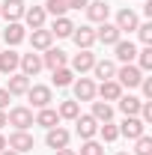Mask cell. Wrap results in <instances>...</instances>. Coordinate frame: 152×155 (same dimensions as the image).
<instances>
[{"label": "cell", "instance_id": "obj_23", "mask_svg": "<svg viewBox=\"0 0 152 155\" xmlns=\"http://www.w3.org/2000/svg\"><path fill=\"white\" fill-rule=\"evenodd\" d=\"M137 24L140 21H137V15H134L131 9H119V15H116V27L119 30H128L131 33V30H137Z\"/></svg>", "mask_w": 152, "mask_h": 155}, {"label": "cell", "instance_id": "obj_1", "mask_svg": "<svg viewBox=\"0 0 152 155\" xmlns=\"http://www.w3.org/2000/svg\"><path fill=\"white\" fill-rule=\"evenodd\" d=\"M6 125H15V131H27V128L33 125V110H30V107H24V104L12 107L9 116H6Z\"/></svg>", "mask_w": 152, "mask_h": 155}, {"label": "cell", "instance_id": "obj_15", "mask_svg": "<svg viewBox=\"0 0 152 155\" xmlns=\"http://www.w3.org/2000/svg\"><path fill=\"white\" fill-rule=\"evenodd\" d=\"M27 90H30V78L27 75H9V87H6V93H9V96H24V93H27Z\"/></svg>", "mask_w": 152, "mask_h": 155}, {"label": "cell", "instance_id": "obj_29", "mask_svg": "<svg viewBox=\"0 0 152 155\" xmlns=\"http://www.w3.org/2000/svg\"><path fill=\"white\" fill-rule=\"evenodd\" d=\"M98 134H101L104 143H114L116 137H119V128H116L114 122H101V125H98Z\"/></svg>", "mask_w": 152, "mask_h": 155}, {"label": "cell", "instance_id": "obj_22", "mask_svg": "<svg viewBox=\"0 0 152 155\" xmlns=\"http://www.w3.org/2000/svg\"><path fill=\"white\" fill-rule=\"evenodd\" d=\"M45 9L42 6H33V9H24V21H27V27H33V30H39V27H45Z\"/></svg>", "mask_w": 152, "mask_h": 155}, {"label": "cell", "instance_id": "obj_42", "mask_svg": "<svg viewBox=\"0 0 152 155\" xmlns=\"http://www.w3.org/2000/svg\"><path fill=\"white\" fill-rule=\"evenodd\" d=\"M3 149H6V137L0 134V152H3Z\"/></svg>", "mask_w": 152, "mask_h": 155}, {"label": "cell", "instance_id": "obj_18", "mask_svg": "<svg viewBox=\"0 0 152 155\" xmlns=\"http://www.w3.org/2000/svg\"><path fill=\"white\" fill-rule=\"evenodd\" d=\"M93 96H95V84L90 81V78L75 81V98L78 101H93Z\"/></svg>", "mask_w": 152, "mask_h": 155}, {"label": "cell", "instance_id": "obj_9", "mask_svg": "<svg viewBox=\"0 0 152 155\" xmlns=\"http://www.w3.org/2000/svg\"><path fill=\"white\" fill-rule=\"evenodd\" d=\"M75 125H78V134L84 137V140H93L95 131H98V122L93 119V114L90 116H75Z\"/></svg>", "mask_w": 152, "mask_h": 155}, {"label": "cell", "instance_id": "obj_11", "mask_svg": "<svg viewBox=\"0 0 152 155\" xmlns=\"http://www.w3.org/2000/svg\"><path fill=\"white\" fill-rule=\"evenodd\" d=\"M95 93H98V96L104 98V101H116V98L122 96V87H119V84H116L114 78H111V81H101V84L95 87Z\"/></svg>", "mask_w": 152, "mask_h": 155}, {"label": "cell", "instance_id": "obj_4", "mask_svg": "<svg viewBox=\"0 0 152 155\" xmlns=\"http://www.w3.org/2000/svg\"><path fill=\"white\" fill-rule=\"evenodd\" d=\"M6 146H9V149H15V152H30V149H33V134H30V131H12V134H9V140H6Z\"/></svg>", "mask_w": 152, "mask_h": 155}, {"label": "cell", "instance_id": "obj_10", "mask_svg": "<svg viewBox=\"0 0 152 155\" xmlns=\"http://www.w3.org/2000/svg\"><path fill=\"white\" fill-rule=\"evenodd\" d=\"M45 143H48L51 149H66V146H69V131H66V128H60V125H54V128H48Z\"/></svg>", "mask_w": 152, "mask_h": 155}, {"label": "cell", "instance_id": "obj_43", "mask_svg": "<svg viewBox=\"0 0 152 155\" xmlns=\"http://www.w3.org/2000/svg\"><path fill=\"white\" fill-rule=\"evenodd\" d=\"M3 125H6V114L0 110V128H3Z\"/></svg>", "mask_w": 152, "mask_h": 155}, {"label": "cell", "instance_id": "obj_3", "mask_svg": "<svg viewBox=\"0 0 152 155\" xmlns=\"http://www.w3.org/2000/svg\"><path fill=\"white\" fill-rule=\"evenodd\" d=\"M119 134L128 137V140H137V137L146 134V122H143L140 116H125V122L119 125Z\"/></svg>", "mask_w": 152, "mask_h": 155}, {"label": "cell", "instance_id": "obj_12", "mask_svg": "<svg viewBox=\"0 0 152 155\" xmlns=\"http://www.w3.org/2000/svg\"><path fill=\"white\" fill-rule=\"evenodd\" d=\"M42 66H48L51 72H54V69H63V66H66V51H60V48H48V51L42 54Z\"/></svg>", "mask_w": 152, "mask_h": 155}, {"label": "cell", "instance_id": "obj_34", "mask_svg": "<svg viewBox=\"0 0 152 155\" xmlns=\"http://www.w3.org/2000/svg\"><path fill=\"white\" fill-rule=\"evenodd\" d=\"M134 155H152V137H137V146H134Z\"/></svg>", "mask_w": 152, "mask_h": 155}, {"label": "cell", "instance_id": "obj_41", "mask_svg": "<svg viewBox=\"0 0 152 155\" xmlns=\"http://www.w3.org/2000/svg\"><path fill=\"white\" fill-rule=\"evenodd\" d=\"M54 155H78L75 149H69V146H66V149H54Z\"/></svg>", "mask_w": 152, "mask_h": 155}, {"label": "cell", "instance_id": "obj_40", "mask_svg": "<svg viewBox=\"0 0 152 155\" xmlns=\"http://www.w3.org/2000/svg\"><path fill=\"white\" fill-rule=\"evenodd\" d=\"M9 98H12V96H9V93H6V90H0V110H3V107H6V104H9Z\"/></svg>", "mask_w": 152, "mask_h": 155}, {"label": "cell", "instance_id": "obj_33", "mask_svg": "<svg viewBox=\"0 0 152 155\" xmlns=\"http://www.w3.org/2000/svg\"><path fill=\"white\" fill-rule=\"evenodd\" d=\"M137 60H140L137 69H140V72H149L152 69V45H146L143 51H137Z\"/></svg>", "mask_w": 152, "mask_h": 155}, {"label": "cell", "instance_id": "obj_39", "mask_svg": "<svg viewBox=\"0 0 152 155\" xmlns=\"http://www.w3.org/2000/svg\"><path fill=\"white\" fill-rule=\"evenodd\" d=\"M81 6H87V0H66V9H81Z\"/></svg>", "mask_w": 152, "mask_h": 155}, {"label": "cell", "instance_id": "obj_13", "mask_svg": "<svg viewBox=\"0 0 152 155\" xmlns=\"http://www.w3.org/2000/svg\"><path fill=\"white\" fill-rule=\"evenodd\" d=\"M0 15L6 21H18L24 18V0H6L3 6H0Z\"/></svg>", "mask_w": 152, "mask_h": 155}, {"label": "cell", "instance_id": "obj_31", "mask_svg": "<svg viewBox=\"0 0 152 155\" xmlns=\"http://www.w3.org/2000/svg\"><path fill=\"white\" fill-rule=\"evenodd\" d=\"M72 78H75V72L66 69V66H63V69H54V84H57V87H69Z\"/></svg>", "mask_w": 152, "mask_h": 155}, {"label": "cell", "instance_id": "obj_24", "mask_svg": "<svg viewBox=\"0 0 152 155\" xmlns=\"http://www.w3.org/2000/svg\"><path fill=\"white\" fill-rule=\"evenodd\" d=\"M116 101H119V110L125 116H137L140 114V98L137 96H119Z\"/></svg>", "mask_w": 152, "mask_h": 155}, {"label": "cell", "instance_id": "obj_6", "mask_svg": "<svg viewBox=\"0 0 152 155\" xmlns=\"http://www.w3.org/2000/svg\"><path fill=\"white\" fill-rule=\"evenodd\" d=\"M24 96L33 101V107H39V110H42V107H48V104H51V87H42V84H36V87H30Z\"/></svg>", "mask_w": 152, "mask_h": 155}, {"label": "cell", "instance_id": "obj_44", "mask_svg": "<svg viewBox=\"0 0 152 155\" xmlns=\"http://www.w3.org/2000/svg\"><path fill=\"white\" fill-rule=\"evenodd\" d=\"M0 155H18V152H15V149H3Z\"/></svg>", "mask_w": 152, "mask_h": 155}, {"label": "cell", "instance_id": "obj_20", "mask_svg": "<svg viewBox=\"0 0 152 155\" xmlns=\"http://www.w3.org/2000/svg\"><path fill=\"white\" fill-rule=\"evenodd\" d=\"M18 63H21V54H15V51H3V54H0V72H3V75H15Z\"/></svg>", "mask_w": 152, "mask_h": 155}, {"label": "cell", "instance_id": "obj_28", "mask_svg": "<svg viewBox=\"0 0 152 155\" xmlns=\"http://www.w3.org/2000/svg\"><path fill=\"white\" fill-rule=\"evenodd\" d=\"M72 30H75V24L66 18V15H60V18H54V27H51V33L60 39H66V36H72Z\"/></svg>", "mask_w": 152, "mask_h": 155}, {"label": "cell", "instance_id": "obj_21", "mask_svg": "<svg viewBox=\"0 0 152 155\" xmlns=\"http://www.w3.org/2000/svg\"><path fill=\"white\" fill-rule=\"evenodd\" d=\"M114 48H116V60H119V63H131V60L137 57V48H134V42H125V39H119Z\"/></svg>", "mask_w": 152, "mask_h": 155}, {"label": "cell", "instance_id": "obj_26", "mask_svg": "<svg viewBox=\"0 0 152 155\" xmlns=\"http://www.w3.org/2000/svg\"><path fill=\"white\" fill-rule=\"evenodd\" d=\"M93 119L95 122H111L114 119V107L107 101H93Z\"/></svg>", "mask_w": 152, "mask_h": 155}, {"label": "cell", "instance_id": "obj_35", "mask_svg": "<svg viewBox=\"0 0 152 155\" xmlns=\"http://www.w3.org/2000/svg\"><path fill=\"white\" fill-rule=\"evenodd\" d=\"M81 155H104V146H101V143H95V140H84Z\"/></svg>", "mask_w": 152, "mask_h": 155}, {"label": "cell", "instance_id": "obj_25", "mask_svg": "<svg viewBox=\"0 0 152 155\" xmlns=\"http://www.w3.org/2000/svg\"><path fill=\"white\" fill-rule=\"evenodd\" d=\"M93 72H95V78H101V81H111V78L116 75V66L111 63V60H95Z\"/></svg>", "mask_w": 152, "mask_h": 155}, {"label": "cell", "instance_id": "obj_19", "mask_svg": "<svg viewBox=\"0 0 152 155\" xmlns=\"http://www.w3.org/2000/svg\"><path fill=\"white\" fill-rule=\"evenodd\" d=\"M24 36H27V33H24V27H21L18 21H9V27L3 30V42H6V45H21Z\"/></svg>", "mask_w": 152, "mask_h": 155}, {"label": "cell", "instance_id": "obj_38", "mask_svg": "<svg viewBox=\"0 0 152 155\" xmlns=\"http://www.w3.org/2000/svg\"><path fill=\"white\" fill-rule=\"evenodd\" d=\"M140 87H143V96L152 98V78H143V81H140Z\"/></svg>", "mask_w": 152, "mask_h": 155}, {"label": "cell", "instance_id": "obj_7", "mask_svg": "<svg viewBox=\"0 0 152 155\" xmlns=\"http://www.w3.org/2000/svg\"><path fill=\"white\" fill-rule=\"evenodd\" d=\"M72 39H75V45L81 51H90L95 45V30L87 27V24H84V27H75V30H72Z\"/></svg>", "mask_w": 152, "mask_h": 155}, {"label": "cell", "instance_id": "obj_36", "mask_svg": "<svg viewBox=\"0 0 152 155\" xmlns=\"http://www.w3.org/2000/svg\"><path fill=\"white\" fill-rule=\"evenodd\" d=\"M137 36H140L143 45H152V24L149 21H146V24H137Z\"/></svg>", "mask_w": 152, "mask_h": 155}, {"label": "cell", "instance_id": "obj_45", "mask_svg": "<svg viewBox=\"0 0 152 155\" xmlns=\"http://www.w3.org/2000/svg\"><path fill=\"white\" fill-rule=\"evenodd\" d=\"M116 155H131V152H116Z\"/></svg>", "mask_w": 152, "mask_h": 155}, {"label": "cell", "instance_id": "obj_14", "mask_svg": "<svg viewBox=\"0 0 152 155\" xmlns=\"http://www.w3.org/2000/svg\"><path fill=\"white\" fill-rule=\"evenodd\" d=\"M107 15H111V6L107 3H101V0H93V3H87V18L90 21H107Z\"/></svg>", "mask_w": 152, "mask_h": 155}, {"label": "cell", "instance_id": "obj_5", "mask_svg": "<svg viewBox=\"0 0 152 155\" xmlns=\"http://www.w3.org/2000/svg\"><path fill=\"white\" fill-rule=\"evenodd\" d=\"M122 39V30L116 27V24H107V21H101V27L95 30V42H104V45H116Z\"/></svg>", "mask_w": 152, "mask_h": 155}, {"label": "cell", "instance_id": "obj_8", "mask_svg": "<svg viewBox=\"0 0 152 155\" xmlns=\"http://www.w3.org/2000/svg\"><path fill=\"white\" fill-rule=\"evenodd\" d=\"M18 69H21V75L36 78L39 72H42V57H39V54H24L21 63H18Z\"/></svg>", "mask_w": 152, "mask_h": 155}, {"label": "cell", "instance_id": "obj_32", "mask_svg": "<svg viewBox=\"0 0 152 155\" xmlns=\"http://www.w3.org/2000/svg\"><path fill=\"white\" fill-rule=\"evenodd\" d=\"M45 12H51L54 18H60V15H66V0H45V6H42Z\"/></svg>", "mask_w": 152, "mask_h": 155}, {"label": "cell", "instance_id": "obj_2", "mask_svg": "<svg viewBox=\"0 0 152 155\" xmlns=\"http://www.w3.org/2000/svg\"><path fill=\"white\" fill-rule=\"evenodd\" d=\"M116 84H119V87H128V90H131V87H140V81H143V72H140V69H137V66H131V63H125V66H122V69H116Z\"/></svg>", "mask_w": 152, "mask_h": 155}, {"label": "cell", "instance_id": "obj_27", "mask_svg": "<svg viewBox=\"0 0 152 155\" xmlns=\"http://www.w3.org/2000/svg\"><path fill=\"white\" fill-rule=\"evenodd\" d=\"M93 63H95V57L90 54V51H81V54H75V60H72V69L84 75V72H90V69H93Z\"/></svg>", "mask_w": 152, "mask_h": 155}, {"label": "cell", "instance_id": "obj_30", "mask_svg": "<svg viewBox=\"0 0 152 155\" xmlns=\"http://www.w3.org/2000/svg\"><path fill=\"white\" fill-rule=\"evenodd\" d=\"M57 114L60 119H75V116H81V107H78V101H63Z\"/></svg>", "mask_w": 152, "mask_h": 155}, {"label": "cell", "instance_id": "obj_37", "mask_svg": "<svg viewBox=\"0 0 152 155\" xmlns=\"http://www.w3.org/2000/svg\"><path fill=\"white\" fill-rule=\"evenodd\" d=\"M140 119L152 122V101H140Z\"/></svg>", "mask_w": 152, "mask_h": 155}, {"label": "cell", "instance_id": "obj_16", "mask_svg": "<svg viewBox=\"0 0 152 155\" xmlns=\"http://www.w3.org/2000/svg\"><path fill=\"white\" fill-rule=\"evenodd\" d=\"M30 42H33V51H48V48H51V42H54V33H51V30H45V27H39V30H33Z\"/></svg>", "mask_w": 152, "mask_h": 155}, {"label": "cell", "instance_id": "obj_17", "mask_svg": "<svg viewBox=\"0 0 152 155\" xmlns=\"http://www.w3.org/2000/svg\"><path fill=\"white\" fill-rule=\"evenodd\" d=\"M33 122L42 125V128H54V125H60V114L54 110V107H42V110L33 116Z\"/></svg>", "mask_w": 152, "mask_h": 155}]
</instances>
